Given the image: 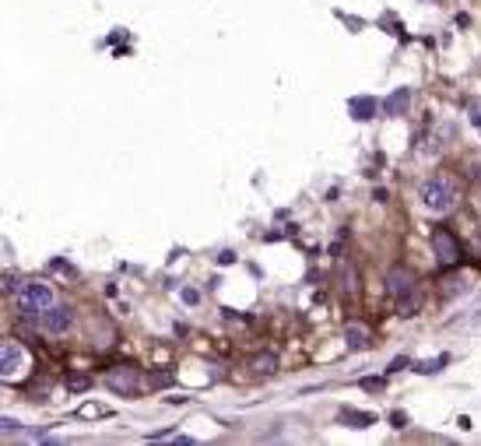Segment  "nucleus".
Returning a JSON list of instances; mask_svg holds the SVG:
<instances>
[{
	"label": "nucleus",
	"instance_id": "19",
	"mask_svg": "<svg viewBox=\"0 0 481 446\" xmlns=\"http://www.w3.org/2000/svg\"><path fill=\"white\" fill-rule=\"evenodd\" d=\"M408 366V359H394V362H390V373H397V369H404Z\"/></svg>",
	"mask_w": 481,
	"mask_h": 446
},
{
	"label": "nucleus",
	"instance_id": "6",
	"mask_svg": "<svg viewBox=\"0 0 481 446\" xmlns=\"http://www.w3.org/2000/svg\"><path fill=\"white\" fill-rule=\"evenodd\" d=\"M71 309L67 306H46L43 309V327L49 334H64V331H71Z\"/></svg>",
	"mask_w": 481,
	"mask_h": 446
},
{
	"label": "nucleus",
	"instance_id": "5",
	"mask_svg": "<svg viewBox=\"0 0 481 446\" xmlns=\"http://www.w3.org/2000/svg\"><path fill=\"white\" fill-rule=\"evenodd\" d=\"M432 250H436L439 263H457L460 260V243L454 239V232H446V228L432 232Z\"/></svg>",
	"mask_w": 481,
	"mask_h": 446
},
{
	"label": "nucleus",
	"instance_id": "10",
	"mask_svg": "<svg viewBox=\"0 0 481 446\" xmlns=\"http://www.w3.org/2000/svg\"><path fill=\"white\" fill-rule=\"evenodd\" d=\"M373 113H376V99H369V95L351 99V116L355 120H373Z\"/></svg>",
	"mask_w": 481,
	"mask_h": 446
},
{
	"label": "nucleus",
	"instance_id": "4",
	"mask_svg": "<svg viewBox=\"0 0 481 446\" xmlns=\"http://www.w3.org/2000/svg\"><path fill=\"white\" fill-rule=\"evenodd\" d=\"M25 369V351L14 341H0V379H18Z\"/></svg>",
	"mask_w": 481,
	"mask_h": 446
},
{
	"label": "nucleus",
	"instance_id": "18",
	"mask_svg": "<svg viewBox=\"0 0 481 446\" xmlns=\"http://www.w3.org/2000/svg\"><path fill=\"white\" fill-rule=\"evenodd\" d=\"M197 299H200V292H197V288H183V303H190V306H193Z\"/></svg>",
	"mask_w": 481,
	"mask_h": 446
},
{
	"label": "nucleus",
	"instance_id": "15",
	"mask_svg": "<svg viewBox=\"0 0 481 446\" xmlns=\"http://www.w3.org/2000/svg\"><path fill=\"white\" fill-rule=\"evenodd\" d=\"M257 373H263V376L274 373V355H260V359H257Z\"/></svg>",
	"mask_w": 481,
	"mask_h": 446
},
{
	"label": "nucleus",
	"instance_id": "14",
	"mask_svg": "<svg viewBox=\"0 0 481 446\" xmlns=\"http://www.w3.org/2000/svg\"><path fill=\"white\" fill-rule=\"evenodd\" d=\"M88 386H92V376H84V373H78V376L67 379V390H74V394L78 390H88Z\"/></svg>",
	"mask_w": 481,
	"mask_h": 446
},
{
	"label": "nucleus",
	"instance_id": "11",
	"mask_svg": "<svg viewBox=\"0 0 481 446\" xmlns=\"http://www.w3.org/2000/svg\"><path fill=\"white\" fill-rule=\"evenodd\" d=\"M344 338H348V348H366V344H369L366 327H358V323H348V327H344Z\"/></svg>",
	"mask_w": 481,
	"mask_h": 446
},
{
	"label": "nucleus",
	"instance_id": "7",
	"mask_svg": "<svg viewBox=\"0 0 481 446\" xmlns=\"http://www.w3.org/2000/svg\"><path fill=\"white\" fill-rule=\"evenodd\" d=\"M109 390H119V394H134L137 390V373L134 369H127V373H113L109 379Z\"/></svg>",
	"mask_w": 481,
	"mask_h": 446
},
{
	"label": "nucleus",
	"instance_id": "3",
	"mask_svg": "<svg viewBox=\"0 0 481 446\" xmlns=\"http://www.w3.org/2000/svg\"><path fill=\"white\" fill-rule=\"evenodd\" d=\"M46 306H53V288H49V285H43V281H25V285L18 288V309H21V313L36 316V313H43Z\"/></svg>",
	"mask_w": 481,
	"mask_h": 446
},
{
	"label": "nucleus",
	"instance_id": "8",
	"mask_svg": "<svg viewBox=\"0 0 481 446\" xmlns=\"http://www.w3.org/2000/svg\"><path fill=\"white\" fill-rule=\"evenodd\" d=\"M408 102H411V92H408V88H397V92L383 102V109H386V116H401L408 109Z\"/></svg>",
	"mask_w": 481,
	"mask_h": 446
},
{
	"label": "nucleus",
	"instance_id": "1",
	"mask_svg": "<svg viewBox=\"0 0 481 446\" xmlns=\"http://www.w3.org/2000/svg\"><path fill=\"white\" fill-rule=\"evenodd\" d=\"M418 197H422L425 211H432V215H446L449 207L457 204V187L449 183L446 176H432V180H425V183H422Z\"/></svg>",
	"mask_w": 481,
	"mask_h": 446
},
{
	"label": "nucleus",
	"instance_id": "16",
	"mask_svg": "<svg viewBox=\"0 0 481 446\" xmlns=\"http://www.w3.org/2000/svg\"><path fill=\"white\" fill-rule=\"evenodd\" d=\"M18 429H21L18 419H0V432H18Z\"/></svg>",
	"mask_w": 481,
	"mask_h": 446
},
{
	"label": "nucleus",
	"instance_id": "2",
	"mask_svg": "<svg viewBox=\"0 0 481 446\" xmlns=\"http://www.w3.org/2000/svg\"><path fill=\"white\" fill-rule=\"evenodd\" d=\"M386 292L397 299V309H401L404 316L414 313L418 292H414V274H411V271H404V267H394V271H390V278H386Z\"/></svg>",
	"mask_w": 481,
	"mask_h": 446
},
{
	"label": "nucleus",
	"instance_id": "9",
	"mask_svg": "<svg viewBox=\"0 0 481 446\" xmlns=\"http://www.w3.org/2000/svg\"><path fill=\"white\" fill-rule=\"evenodd\" d=\"M341 422H344L348 429H369V425L376 422V414H369V411H344Z\"/></svg>",
	"mask_w": 481,
	"mask_h": 446
},
{
	"label": "nucleus",
	"instance_id": "17",
	"mask_svg": "<svg viewBox=\"0 0 481 446\" xmlns=\"http://www.w3.org/2000/svg\"><path fill=\"white\" fill-rule=\"evenodd\" d=\"M471 127L481 130V102H471Z\"/></svg>",
	"mask_w": 481,
	"mask_h": 446
},
{
	"label": "nucleus",
	"instance_id": "13",
	"mask_svg": "<svg viewBox=\"0 0 481 446\" xmlns=\"http://www.w3.org/2000/svg\"><path fill=\"white\" fill-rule=\"evenodd\" d=\"M446 366V355H439V359H429V362H414V373H422V376H432Z\"/></svg>",
	"mask_w": 481,
	"mask_h": 446
},
{
	"label": "nucleus",
	"instance_id": "12",
	"mask_svg": "<svg viewBox=\"0 0 481 446\" xmlns=\"http://www.w3.org/2000/svg\"><path fill=\"white\" fill-rule=\"evenodd\" d=\"M109 408L106 404H81L78 408V419H106Z\"/></svg>",
	"mask_w": 481,
	"mask_h": 446
}]
</instances>
